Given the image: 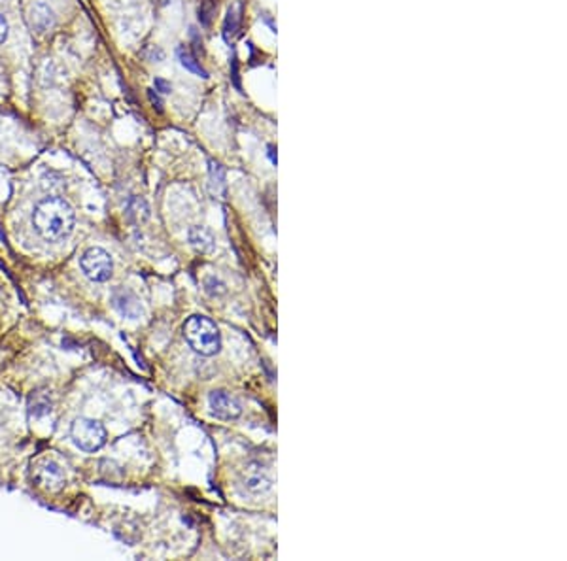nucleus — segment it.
Wrapping results in <instances>:
<instances>
[{
	"label": "nucleus",
	"instance_id": "obj_1",
	"mask_svg": "<svg viewBox=\"0 0 567 561\" xmlns=\"http://www.w3.org/2000/svg\"><path fill=\"white\" fill-rule=\"evenodd\" d=\"M76 223V214L63 197L42 199L33 212V225L44 240L59 242L70 235Z\"/></svg>",
	"mask_w": 567,
	"mask_h": 561
},
{
	"label": "nucleus",
	"instance_id": "obj_2",
	"mask_svg": "<svg viewBox=\"0 0 567 561\" xmlns=\"http://www.w3.org/2000/svg\"><path fill=\"white\" fill-rule=\"evenodd\" d=\"M183 337L189 348L199 355L210 358L222 348V335L214 321L206 316H191L183 325Z\"/></svg>",
	"mask_w": 567,
	"mask_h": 561
},
{
	"label": "nucleus",
	"instance_id": "obj_3",
	"mask_svg": "<svg viewBox=\"0 0 567 561\" xmlns=\"http://www.w3.org/2000/svg\"><path fill=\"white\" fill-rule=\"evenodd\" d=\"M70 438L80 450L97 452L106 444L108 433L97 420L76 418L70 425Z\"/></svg>",
	"mask_w": 567,
	"mask_h": 561
},
{
	"label": "nucleus",
	"instance_id": "obj_4",
	"mask_svg": "<svg viewBox=\"0 0 567 561\" xmlns=\"http://www.w3.org/2000/svg\"><path fill=\"white\" fill-rule=\"evenodd\" d=\"M80 267L84 275L93 282H108L112 278L114 263L110 254L103 248H89L82 255Z\"/></svg>",
	"mask_w": 567,
	"mask_h": 561
},
{
	"label": "nucleus",
	"instance_id": "obj_5",
	"mask_svg": "<svg viewBox=\"0 0 567 561\" xmlns=\"http://www.w3.org/2000/svg\"><path fill=\"white\" fill-rule=\"evenodd\" d=\"M33 480L42 490L59 491L65 486V472L53 459L42 457L33 467Z\"/></svg>",
	"mask_w": 567,
	"mask_h": 561
},
{
	"label": "nucleus",
	"instance_id": "obj_6",
	"mask_svg": "<svg viewBox=\"0 0 567 561\" xmlns=\"http://www.w3.org/2000/svg\"><path fill=\"white\" fill-rule=\"evenodd\" d=\"M209 406L210 412L214 414L216 418L220 420H236L242 414V408L239 405V401L235 397H231L227 392L223 390H214L209 395Z\"/></svg>",
	"mask_w": 567,
	"mask_h": 561
},
{
	"label": "nucleus",
	"instance_id": "obj_7",
	"mask_svg": "<svg viewBox=\"0 0 567 561\" xmlns=\"http://www.w3.org/2000/svg\"><path fill=\"white\" fill-rule=\"evenodd\" d=\"M29 25L36 33H47L55 25V13L46 2H36L29 10Z\"/></svg>",
	"mask_w": 567,
	"mask_h": 561
},
{
	"label": "nucleus",
	"instance_id": "obj_8",
	"mask_svg": "<svg viewBox=\"0 0 567 561\" xmlns=\"http://www.w3.org/2000/svg\"><path fill=\"white\" fill-rule=\"evenodd\" d=\"M112 302H114V307L118 308L119 314L125 316V318H129V320H137L144 312L140 300L130 293V291H125V289H119V291L112 295Z\"/></svg>",
	"mask_w": 567,
	"mask_h": 561
},
{
	"label": "nucleus",
	"instance_id": "obj_9",
	"mask_svg": "<svg viewBox=\"0 0 567 561\" xmlns=\"http://www.w3.org/2000/svg\"><path fill=\"white\" fill-rule=\"evenodd\" d=\"M244 488L254 493V495H259V493H265L273 488V480L263 475V472H250L248 477L244 478Z\"/></svg>",
	"mask_w": 567,
	"mask_h": 561
},
{
	"label": "nucleus",
	"instance_id": "obj_10",
	"mask_svg": "<svg viewBox=\"0 0 567 561\" xmlns=\"http://www.w3.org/2000/svg\"><path fill=\"white\" fill-rule=\"evenodd\" d=\"M178 59H180V65H182L188 72H191V74H195L197 78L209 79V72L204 70V66L201 65V61H197L195 55H191L188 49L180 47V49H178Z\"/></svg>",
	"mask_w": 567,
	"mask_h": 561
},
{
	"label": "nucleus",
	"instance_id": "obj_11",
	"mask_svg": "<svg viewBox=\"0 0 567 561\" xmlns=\"http://www.w3.org/2000/svg\"><path fill=\"white\" fill-rule=\"evenodd\" d=\"M189 242L201 252H210L214 248V238L210 235V231L204 227H191L189 229Z\"/></svg>",
	"mask_w": 567,
	"mask_h": 561
},
{
	"label": "nucleus",
	"instance_id": "obj_12",
	"mask_svg": "<svg viewBox=\"0 0 567 561\" xmlns=\"http://www.w3.org/2000/svg\"><path fill=\"white\" fill-rule=\"evenodd\" d=\"M31 412L34 416H44V414H50L52 412V399L47 397L46 393L36 392L31 397Z\"/></svg>",
	"mask_w": 567,
	"mask_h": 561
},
{
	"label": "nucleus",
	"instance_id": "obj_13",
	"mask_svg": "<svg viewBox=\"0 0 567 561\" xmlns=\"http://www.w3.org/2000/svg\"><path fill=\"white\" fill-rule=\"evenodd\" d=\"M216 8H218V2H216V0H201L199 10H197V17H199V23H201L202 26L212 25Z\"/></svg>",
	"mask_w": 567,
	"mask_h": 561
},
{
	"label": "nucleus",
	"instance_id": "obj_14",
	"mask_svg": "<svg viewBox=\"0 0 567 561\" xmlns=\"http://www.w3.org/2000/svg\"><path fill=\"white\" fill-rule=\"evenodd\" d=\"M239 25H241V8H239V12H236V8H229L225 21H223V33H225V36L235 34L239 31Z\"/></svg>",
	"mask_w": 567,
	"mask_h": 561
},
{
	"label": "nucleus",
	"instance_id": "obj_15",
	"mask_svg": "<svg viewBox=\"0 0 567 561\" xmlns=\"http://www.w3.org/2000/svg\"><path fill=\"white\" fill-rule=\"evenodd\" d=\"M204 289H206L212 297H220V295H223L227 291V289H225V284L218 280V278H209V280L204 282Z\"/></svg>",
	"mask_w": 567,
	"mask_h": 561
},
{
	"label": "nucleus",
	"instance_id": "obj_16",
	"mask_svg": "<svg viewBox=\"0 0 567 561\" xmlns=\"http://www.w3.org/2000/svg\"><path fill=\"white\" fill-rule=\"evenodd\" d=\"M231 84H233V87H235L236 91L244 93L242 91L241 70H239V59H236V55H233V59H231Z\"/></svg>",
	"mask_w": 567,
	"mask_h": 561
},
{
	"label": "nucleus",
	"instance_id": "obj_17",
	"mask_svg": "<svg viewBox=\"0 0 567 561\" xmlns=\"http://www.w3.org/2000/svg\"><path fill=\"white\" fill-rule=\"evenodd\" d=\"M148 100H150V105L156 108L157 112H163V98L159 97V93L156 91V89H148Z\"/></svg>",
	"mask_w": 567,
	"mask_h": 561
},
{
	"label": "nucleus",
	"instance_id": "obj_18",
	"mask_svg": "<svg viewBox=\"0 0 567 561\" xmlns=\"http://www.w3.org/2000/svg\"><path fill=\"white\" fill-rule=\"evenodd\" d=\"M153 85H156V91L161 93V95H169V93H172V84L167 82V79L156 78L153 79Z\"/></svg>",
	"mask_w": 567,
	"mask_h": 561
},
{
	"label": "nucleus",
	"instance_id": "obj_19",
	"mask_svg": "<svg viewBox=\"0 0 567 561\" xmlns=\"http://www.w3.org/2000/svg\"><path fill=\"white\" fill-rule=\"evenodd\" d=\"M8 33H10V25H8V20L0 13V44H4L8 38Z\"/></svg>",
	"mask_w": 567,
	"mask_h": 561
},
{
	"label": "nucleus",
	"instance_id": "obj_20",
	"mask_svg": "<svg viewBox=\"0 0 567 561\" xmlns=\"http://www.w3.org/2000/svg\"><path fill=\"white\" fill-rule=\"evenodd\" d=\"M269 157H271V161H273V163L276 164V155H274V148H273V146H269Z\"/></svg>",
	"mask_w": 567,
	"mask_h": 561
}]
</instances>
